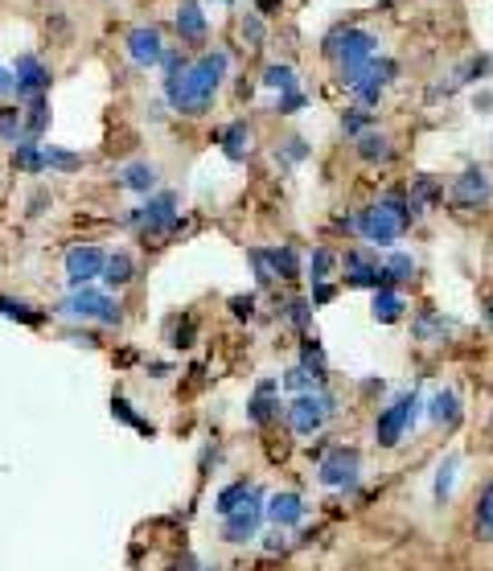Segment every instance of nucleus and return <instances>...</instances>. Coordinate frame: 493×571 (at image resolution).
Returning a JSON list of instances; mask_svg holds the SVG:
<instances>
[{"label":"nucleus","instance_id":"obj_32","mask_svg":"<svg viewBox=\"0 0 493 571\" xmlns=\"http://www.w3.org/2000/svg\"><path fill=\"white\" fill-rule=\"evenodd\" d=\"M0 140H9L17 148L25 140V111L17 108H0Z\"/></svg>","mask_w":493,"mask_h":571},{"label":"nucleus","instance_id":"obj_18","mask_svg":"<svg viewBox=\"0 0 493 571\" xmlns=\"http://www.w3.org/2000/svg\"><path fill=\"white\" fill-rule=\"evenodd\" d=\"M428 420L440 423V428H457L460 423V399L452 391H436L428 403Z\"/></svg>","mask_w":493,"mask_h":571},{"label":"nucleus","instance_id":"obj_3","mask_svg":"<svg viewBox=\"0 0 493 571\" xmlns=\"http://www.w3.org/2000/svg\"><path fill=\"white\" fill-rule=\"evenodd\" d=\"M325 58H333V62H337L341 82L354 90L362 82V74H366V66L378 58V42H374V33H366V29H354V25L333 29V33L325 37Z\"/></svg>","mask_w":493,"mask_h":571},{"label":"nucleus","instance_id":"obj_45","mask_svg":"<svg viewBox=\"0 0 493 571\" xmlns=\"http://www.w3.org/2000/svg\"><path fill=\"white\" fill-rule=\"evenodd\" d=\"M251 263H255L260 284H276V271H271V263H268V251H251Z\"/></svg>","mask_w":493,"mask_h":571},{"label":"nucleus","instance_id":"obj_22","mask_svg":"<svg viewBox=\"0 0 493 571\" xmlns=\"http://www.w3.org/2000/svg\"><path fill=\"white\" fill-rule=\"evenodd\" d=\"M440 197H444V186H440L436 177H415L412 194H407V202H412V218H420L423 210H431Z\"/></svg>","mask_w":493,"mask_h":571},{"label":"nucleus","instance_id":"obj_11","mask_svg":"<svg viewBox=\"0 0 493 571\" xmlns=\"http://www.w3.org/2000/svg\"><path fill=\"white\" fill-rule=\"evenodd\" d=\"M263 514H268V506H260V490H255L231 518H223V538L226 543H247V538H255Z\"/></svg>","mask_w":493,"mask_h":571},{"label":"nucleus","instance_id":"obj_4","mask_svg":"<svg viewBox=\"0 0 493 571\" xmlns=\"http://www.w3.org/2000/svg\"><path fill=\"white\" fill-rule=\"evenodd\" d=\"M415 420H420V395H415V391H403L399 399L391 403V407L378 411V420H374V440H378V448H399V440L412 432Z\"/></svg>","mask_w":493,"mask_h":571},{"label":"nucleus","instance_id":"obj_12","mask_svg":"<svg viewBox=\"0 0 493 571\" xmlns=\"http://www.w3.org/2000/svg\"><path fill=\"white\" fill-rule=\"evenodd\" d=\"M394 74H399V62H391V58H374V62L366 66V74H362V82L354 87V95L362 99V103H378L383 99V90L394 82Z\"/></svg>","mask_w":493,"mask_h":571},{"label":"nucleus","instance_id":"obj_26","mask_svg":"<svg viewBox=\"0 0 493 571\" xmlns=\"http://www.w3.org/2000/svg\"><path fill=\"white\" fill-rule=\"evenodd\" d=\"M45 124H50V103H45V95H33L25 103V140H42Z\"/></svg>","mask_w":493,"mask_h":571},{"label":"nucleus","instance_id":"obj_30","mask_svg":"<svg viewBox=\"0 0 493 571\" xmlns=\"http://www.w3.org/2000/svg\"><path fill=\"white\" fill-rule=\"evenodd\" d=\"M251 493H255V485H251V481H234V485H226V490L214 498V509H218L223 518H231L234 509L242 506V501L251 498Z\"/></svg>","mask_w":493,"mask_h":571},{"label":"nucleus","instance_id":"obj_47","mask_svg":"<svg viewBox=\"0 0 493 571\" xmlns=\"http://www.w3.org/2000/svg\"><path fill=\"white\" fill-rule=\"evenodd\" d=\"M305 108V95H300V90H292V95H280L276 99V111L280 116H292V111H300Z\"/></svg>","mask_w":493,"mask_h":571},{"label":"nucleus","instance_id":"obj_39","mask_svg":"<svg viewBox=\"0 0 493 571\" xmlns=\"http://www.w3.org/2000/svg\"><path fill=\"white\" fill-rule=\"evenodd\" d=\"M452 481H457V456H449V461L436 469V501H449Z\"/></svg>","mask_w":493,"mask_h":571},{"label":"nucleus","instance_id":"obj_57","mask_svg":"<svg viewBox=\"0 0 493 571\" xmlns=\"http://www.w3.org/2000/svg\"><path fill=\"white\" fill-rule=\"evenodd\" d=\"M485 321H489V329H493V296H489V304H485Z\"/></svg>","mask_w":493,"mask_h":571},{"label":"nucleus","instance_id":"obj_43","mask_svg":"<svg viewBox=\"0 0 493 571\" xmlns=\"http://www.w3.org/2000/svg\"><path fill=\"white\" fill-rule=\"evenodd\" d=\"M45 165H50V169H62V173H74L79 169V157H74V152H62V148H45Z\"/></svg>","mask_w":493,"mask_h":571},{"label":"nucleus","instance_id":"obj_6","mask_svg":"<svg viewBox=\"0 0 493 571\" xmlns=\"http://www.w3.org/2000/svg\"><path fill=\"white\" fill-rule=\"evenodd\" d=\"M358 473H362V456L358 448H329V452L321 456V469H317V481L325 485V490H354L358 485Z\"/></svg>","mask_w":493,"mask_h":571},{"label":"nucleus","instance_id":"obj_7","mask_svg":"<svg viewBox=\"0 0 493 571\" xmlns=\"http://www.w3.org/2000/svg\"><path fill=\"white\" fill-rule=\"evenodd\" d=\"M128 223L140 226L144 234L181 231V223H177V194H156V197H148L140 210H132V218H128Z\"/></svg>","mask_w":493,"mask_h":571},{"label":"nucleus","instance_id":"obj_23","mask_svg":"<svg viewBox=\"0 0 493 571\" xmlns=\"http://www.w3.org/2000/svg\"><path fill=\"white\" fill-rule=\"evenodd\" d=\"M173 25H177V33L185 37V42H202V37H206V13L197 9V5H181Z\"/></svg>","mask_w":493,"mask_h":571},{"label":"nucleus","instance_id":"obj_50","mask_svg":"<svg viewBox=\"0 0 493 571\" xmlns=\"http://www.w3.org/2000/svg\"><path fill=\"white\" fill-rule=\"evenodd\" d=\"M189 338H194V321H189L185 317V325H181V329H173V338H169V346H189Z\"/></svg>","mask_w":493,"mask_h":571},{"label":"nucleus","instance_id":"obj_40","mask_svg":"<svg viewBox=\"0 0 493 571\" xmlns=\"http://www.w3.org/2000/svg\"><path fill=\"white\" fill-rule=\"evenodd\" d=\"M370 124H374V116H370V111H362V108H354V111H346V116H341V128H346V136H354V140H358V136L366 132Z\"/></svg>","mask_w":493,"mask_h":571},{"label":"nucleus","instance_id":"obj_20","mask_svg":"<svg viewBox=\"0 0 493 571\" xmlns=\"http://www.w3.org/2000/svg\"><path fill=\"white\" fill-rule=\"evenodd\" d=\"M403 309H407V300L394 292V288H378V292H374V304H370V313H374L378 325H394L399 317H403Z\"/></svg>","mask_w":493,"mask_h":571},{"label":"nucleus","instance_id":"obj_31","mask_svg":"<svg viewBox=\"0 0 493 571\" xmlns=\"http://www.w3.org/2000/svg\"><path fill=\"white\" fill-rule=\"evenodd\" d=\"M136 276V263L128 251H116V255H108V268H103V280H108L111 288H124L128 280Z\"/></svg>","mask_w":493,"mask_h":571},{"label":"nucleus","instance_id":"obj_49","mask_svg":"<svg viewBox=\"0 0 493 571\" xmlns=\"http://www.w3.org/2000/svg\"><path fill=\"white\" fill-rule=\"evenodd\" d=\"M242 37L251 45H260L263 42V21L260 17H242Z\"/></svg>","mask_w":493,"mask_h":571},{"label":"nucleus","instance_id":"obj_1","mask_svg":"<svg viewBox=\"0 0 493 571\" xmlns=\"http://www.w3.org/2000/svg\"><path fill=\"white\" fill-rule=\"evenodd\" d=\"M223 74H226V54L223 50H210L194 66H185L177 79H165V99L181 116H202L214 103L218 87H223Z\"/></svg>","mask_w":493,"mask_h":571},{"label":"nucleus","instance_id":"obj_2","mask_svg":"<svg viewBox=\"0 0 493 571\" xmlns=\"http://www.w3.org/2000/svg\"><path fill=\"white\" fill-rule=\"evenodd\" d=\"M412 226V202H407V189H391L386 197H378L374 205L354 214V231L362 234L374 247H391L394 239H403V231Z\"/></svg>","mask_w":493,"mask_h":571},{"label":"nucleus","instance_id":"obj_44","mask_svg":"<svg viewBox=\"0 0 493 571\" xmlns=\"http://www.w3.org/2000/svg\"><path fill=\"white\" fill-rule=\"evenodd\" d=\"M489 71H493V58H489V54H481V58H473V62H469L465 71L457 74V82H477V79H485Z\"/></svg>","mask_w":493,"mask_h":571},{"label":"nucleus","instance_id":"obj_33","mask_svg":"<svg viewBox=\"0 0 493 571\" xmlns=\"http://www.w3.org/2000/svg\"><path fill=\"white\" fill-rule=\"evenodd\" d=\"M119 186H124V189H136V194H148V189H153L156 186V169H153V165H128V169H124V177H119Z\"/></svg>","mask_w":493,"mask_h":571},{"label":"nucleus","instance_id":"obj_36","mask_svg":"<svg viewBox=\"0 0 493 571\" xmlns=\"http://www.w3.org/2000/svg\"><path fill=\"white\" fill-rule=\"evenodd\" d=\"M333 263H337V255H333L329 247H317L313 255H308V280H313V284H329Z\"/></svg>","mask_w":493,"mask_h":571},{"label":"nucleus","instance_id":"obj_9","mask_svg":"<svg viewBox=\"0 0 493 571\" xmlns=\"http://www.w3.org/2000/svg\"><path fill=\"white\" fill-rule=\"evenodd\" d=\"M493 197V177L481 169V165H469L457 181H452V205L457 210H481Z\"/></svg>","mask_w":493,"mask_h":571},{"label":"nucleus","instance_id":"obj_5","mask_svg":"<svg viewBox=\"0 0 493 571\" xmlns=\"http://www.w3.org/2000/svg\"><path fill=\"white\" fill-rule=\"evenodd\" d=\"M333 411H337L333 395L308 391V395H296L292 399V407H288V423L296 428V436H317V432L333 420Z\"/></svg>","mask_w":493,"mask_h":571},{"label":"nucleus","instance_id":"obj_16","mask_svg":"<svg viewBox=\"0 0 493 571\" xmlns=\"http://www.w3.org/2000/svg\"><path fill=\"white\" fill-rule=\"evenodd\" d=\"M268 518L276 522V530H288V527H300L305 522V501H300V493H276V498L268 501Z\"/></svg>","mask_w":493,"mask_h":571},{"label":"nucleus","instance_id":"obj_56","mask_svg":"<svg viewBox=\"0 0 493 571\" xmlns=\"http://www.w3.org/2000/svg\"><path fill=\"white\" fill-rule=\"evenodd\" d=\"M280 9V0H260V13H276Z\"/></svg>","mask_w":493,"mask_h":571},{"label":"nucleus","instance_id":"obj_51","mask_svg":"<svg viewBox=\"0 0 493 571\" xmlns=\"http://www.w3.org/2000/svg\"><path fill=\"white\" fill-rule=\"evenodd\" d=\"M333 300V284H313V309L317 304H329Z\"/></svg>","mask_w":493,"mask_h":571},{"label":"nucleus","instance_id":"obj_35","mask_svg":"<svg viewBox=\"0 0 493 571\" xmlns=\"http://www.w3.org/2000/svg\"><path fill=\"white\" fill-rule=\"evenodd\" d=\"M263 87H276L280 95H292L296 90V71L284 62H271L268 71H263Z\"/></svg>","mask_w":493,"mask_h":571},{"label":"nucleus","instance_id":"obj_48","mask_svg":"<svg viewBox=\"0 0 493 571\" xmlns=\"http://www.w3.org/2000/svg\"><path fill=\"white\" fill-rule=\"evenodd\" d=\"M308 157V148H305V140H300V136H292V140H284V161H305Z\"/></svg>","mask_w":493,"mask_h":571},{"label":"nucleus","instance_id":"obj_17","mask_svg":"<svg viewBox=\"0 0 493 571\" xmlns=\"http://www.w3.org/2000/svg\"><path fill=\"white\" fill-rule=\"evenodd\" d=\"M13 74H17V90H21V95H29V99L42 95V90L50 87V71H45L42 58H33V54H21L17 71H13Z\"/></svg>","mask_w":493,"mask_h":571},{"label":"nucleus","instance_id":"obj_54","mask_svg":"<svg viewBox=\"0 0 493 571\" xmlns=\"http://www.w3.org/2000/svg\"><path fill=\"white\" fill-rule=\"evenodd\" d=\"M45 202H50V194H33V197H29V214H42Z\"/></svg>","mask_w":493,"mask_h":571},{"label":"nucleus","instance_id":"obj_13","mask_svg":"<svg viewBox=\"0 0 493 571\" xmlns=\"http://www.w3.org/2000/svg\"><path fill=\"white\" fill-rule=\"evenodd\" d=\"M346 284L350 288H386V280H383V268H378V259L374 255H366V251H346Z\"/></svg>","mask_w":493,"mask_h":571},{"label":"nucleus","instance_id":"obj_8","mask_svg":"<svg viewBox=\"0 0 493 571\" xmlns=\"http://www.w3.org/2000/svg\"><path fill=\"white\" fill-rule=\"evenodd\" d=\"M62 313L66 317H82V321H103V325H116L119 321V304L111 296L95 292V288H79L62 300Z\"/></svg>","mask_w":493,"mask_h":571},{"label":"nucleus","instance_id":"obj_41","mask_svg":"<svg viewBox=\"0 0 493 571\" xmlns=\"http://www.w3.org/2000/svg\"><path fill=\"white\" fill-rule=\"evenodd\" d=\"M284 317L296 325V329H308V321H313V300H288Z\"/></svg>","mask_w":493,"mask_h":571},{"label":"nucleus","instance_id":"obj_46","mask_svg":"<svg viewBox=\"0 0 493 571\" xmlns=\"http://www.w3.org/2000/svg\"><path fill=\"white\" fill-rule=\"evenodd\" d=\"M231 313L239 321H251L255 317V296H231Z\"/></svg>","mask_w":493,"mask_h":571},{"label":"nucleus","instance_id":"obj_53","mask_svg":"<svg viewBox=\"0 0 493 571\" xmlns=\"http://www.w3.org/2000/svg\"><path fill=\"white\" fill-rule=\"evenodd\" d=\"M13 90H17V74H9L0 66V95H13Z\"/></svg>","mask_w":493,"mask_h":571},{"label":"nucleus","instance_id":"obj_10","mask_svg":"<svg viewBox=\"0 0 493 571\" xmlns=\"http://www.w3.org/2000/svg\"><path fill=\"white\" fill-rule=\"evenodd\" d=\"M103 268H108V255H103L99 247L66 251V280H71L74 292H79V288H90V280L103 276Z\"/></svg>","mask_w":493,"mask_h":571},{"label":"nucleus","instance_id":"obj_37","mask_svg":"<svg viewBox=\"0 0 493 571\" xmlns=\"http://www.w3.org/2000/svg\"><path fill=\"white\" fill-rule=\"evenodd\" d=\"M0 317H9V321H21V325H42V321H45V317H42V313H33L29 304L9 300V296H0Z\"/></svg>","mask_w":493,"mask_h":571},{"label":"nucleus","instance_id":"obj_25","mask_svg":"<svg viewBox=\"0 0 493 571\" xmlns=\"http://www.w3.org/2000/svg\"><path fill=\"white\" fill-rule=\"evenodd\" d=\"M13 165H17V169H25V173H42V169H50V165H45V144H37V140H21L17 148H13Z\"/></svg>","mask_w":493,"mask_h":571},{"label":"nucleus","instance_id":"obj_28","mask_svg":"<svg viewBox=\"0 0 493 571\" xmlns=\"http://www.w3.org/2000/svg\"><path fill=\"white\" fill-rule=\"evenodd\" d=\"M268 263H271V271H276V280H296L300 276V255H296V247H271L268 251Z\"/></svg>","mask_w":493,"mask_h":571},{"label":"nucleus","instance_id":"obj_34","mask_svg":"<svg viewBox=\"0 0 493 571\" xmlns=\"http://www.w3.org/2000/svg\"><path fill=\"white\" fill-rule=\"evenodd\" d=\"M111 415H116V420H124V423H132V428L140 432V436H148V440L156 436V428H153L148 420H140V415H136V411H132V403H128L124 395H116V399H111Z\"/></svg>","mask_w":493,"mask_h":571},{"label":"nucleus","instance_id":"obj_21","mask_svg":"<svg viewBox=\"0 0 493 571\" xmlns=\"http://www.w3.org/2000/svg\"><path fill=\"white\" fill-rule=\"evenodd\" d=\"M354 152H358L366 165H386L394 157V148H391V140H386L383 132H362L358 136V144H354Z\"/></svg>","mask_w":493,"mask_h":571},{"label":"nucleus","instance_id":"obj_52","mask_svg":"<svg viewBox=\"0 0 493 571\" xmlns=\"http://www.w3.org/2000/svg\"><path fill=\"white\" fill-rule=\"evenodd\" d=\"M181 71H185V62H181V54H165V74H169V79H177Z\"/></svg>","mask_w":493,"mask_h":571},{"label":"nucleus","instance_id":"obj_42","mask_svg":"<svg viewBox=\"0 0 493 571\" xmlns=\"http://www.w3.org/2000/svg\"><path fill=\"white\" fill-rule=\"evenodd\" d=\"M313 383H317V378L308 375L305 366H292L284 375V386H288V391H296V395H308V391H313Z\"/></svg>","mask_w":493,"mask_h":571},{"label":"nucleus","instance_id":"obj_29","mask_svg":"<svg viewBox=\"0 0 493 571\" xmlns=\"http://www.w3.org/2000/svg\"><path fill=\"white\" fill-rule=\"evenodd\" d=\"M473 527L485 543H493V481L477 493V509H473Z\"/></svg>","mask_w":493,"mask_h":571},{"label":"nucleus","instance_id":"obj_24","mask_svg":"<svg viewBox=\"0 0 493 571\" xmlns=\"http://www.w3.org/2000/svg\"><path fill=\"white\" fill-rule=\"evenodd\" d=\"M449 333H452V321L444 313H431L428 309V313L415 317V338L420 341H444Z\"/></svg>","mask_w":493,"mask_h":571},{"label":"nucleus","instance_id":"obj_19","mask_svg":"<svg viewBox=\"0 0 493 571\" xmlns=\"http://www.w3.org/2000/svg\"><path fill=\"white\" fill-rule=\"evenodd\" d=\"M218 144H223V152L231 161H242V157L251 152V128L242 124V119H234V124H226L223 132H218Z\"/></svg>","mask_w":493,"mask_h":571},{"label":"nucleus","instance_id":"obj_27","mask_svg":"<svg viewBox=\"0 0 493 571\" xmlns=\"http://www.w3.org/2000/svg\"><path fill=\"white\" fill-rule=\"evenodd\" d=\"M415 271H420V268H415V259H412V255H403V251H394V255L383 263V280H386V288L415 280Z\"/></svg>","mask_w":493,"mask_h":571},{"label":"nucleus","instance_id":"obj_38","mask_svg":"<svg viewBox=\"0 0 493 571\" xmlns=\"http://www.w3.org/2000/svg\"><path fill=\"white\" fill-rule=\"evenodd\" d=\"M300 366H305L308 375L317 378V383H325V354H321V341H305V346H300Z\"/></svg>","mask_w":493,"mask_h":571},{"label":"nucleus","instance_id":"obj_14","mask_svg":"<svg viewBox=\"0 0 493 571\" xmlns=\"http://www.w3.org/2000/svg\"><path fill=\"white\" fill-rule=\"evenodd\" d=\"M128 58H132L136 66H156V62H165V45H161V33H156V25H136L132 33H128Z\"/></svg>","mask_w":493,"mask_h":571},{"label":"nucleus","instance_id":"obj_15","mask_svg":"<svg viewBox=\"0 0 493 571\" xmlns=\"http://www.w3.org/2000/svg\"><path fill=\"white\" fill-rule=\"evenodd\" d=\"M280 415V383L276 378H263L260 386H255V395L247 399V420L255 423V428H263V423H271Z\"/></svg>","mask_w":493,"mask_h":571},{"label":"nucleus","instance_id":"obj_55","mask_svg":"<svg viewBox=\"0 0 493 571\" xmlns=\"http://www.w3.org/2000/svg\"><path fill=\"white\" fill-rule=\"evenodd\" d=\"M263 547H268V551H284V535H280V530H276V535H268V543H263Z\"/></svg>","mask_w":493,"mask_h":571}]
</instances>
